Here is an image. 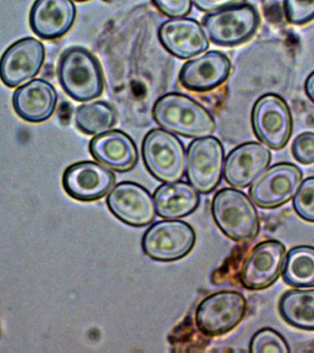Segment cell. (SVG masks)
Returning <instances> with one entry per match:
<instances>
[{
    "label": "cell",
    "mask_w": 314,
    "mask_h": 353,
    "mask_svg": "<svg viewBox=\"0 0 314 353\" xmlns=\"http://www.w3.org/2000/svg\"><path fill=\"white\" fill-rule=\"evenodd\" d=\"M153 117L163 128L187 138L209 137L216 130V121L205 107L178 92L160 97L154 105Z\"/></svg>",
    "instance_id": "6da1fadb"
},
{
    "label": "cell",
    "mask_w": 314,
    "mask_h": 353,
    "mask_svg": "<svg viewBox=\"0 0 314 353\" xmlns=\"http://www.w3.org/2000/svg\"><path fill=\"white\" fill-rule=\"evenodd\" d=\"M57 77L63 91L76 101H92L104 90L101 63L83 47H71L63 52L58 62Z\"/></svg>",
    "instance_id": "7a4b0ae2"
},
{
    "label": "cell",
    "mask_w": 314,
    "mask_h": 353,
    "mask_svg": "<svg viewBox=\"0 0 314 353\" xmlns=\"http://www.w3.org/2000/svg\"><path fill=\"white\" fill-rule=\"evenodd\" d=\"M211 214L220 230L233 241H251L260 231L258 210L241 190H220L212 199Z\"/></svg>",
    "instance_id": "3957f363"
},
{
    "label": "cell",
    "mask_w": 314,
    "mask_h": 353,
    "mask_svg": "<svg viewBox=\"0 0 314 353\" xmlns=\"http://www.w3.org/2000/svg\"><path fill=\"white\" fill-rule=\"evenodd\" d=\"M142 156L145 168L157 181H179L187 170L184 143L172 132L151 129L143 138Z\"/></svg>",
    "instance_id": "277c9868"
},
{
    "label": "cell",
    "mask_w": 314,
    "mask_h": 353,
    "mask_svg": "<svg viewBox=\"0 0 314 353\" xmlns=\"http://www.w3.org/2000/svg\"><path fill=\"white\" fill-rule=\"evenodd\" d=\"M247 310V299L241 292L230 290L214 292L196 308V327L209 338L222 336L242 321Z\"/></svg>",
    "instance_id": "5b68a950"
},
{
    "label": "cell",
    "mask_w": 314,
    "mask_h": 353,
    "mask_svg": "<svg viewBox=\"0 0 314 353\" xmlns=\"http://www.w3.org/2000/svg\"><path fill=\"white\" fill-rule=\"evenodd\" d=\"M196 232L189 223L179 220L154 223L142 239L143 252L154 261L171 262L189 255L196 245Z\"/></svg>",
    "instance_id": "8992f818"
},
{
    "label": "cell",
    "mask_w": 314,
    "mask_h": 353,
    "mask_svg": "<svg viewBox=\"0 0 314 353\" xmlns=\"http://www.w3.org/2000/svg\"><path fill=\"white\" fill-rule=\"evenodd\" d=\"M259 22L258 11L253 5L240 4L204 16L202 26L216 46H234L249 40Z\"/></svg>",
    "instance_id": "52a82bcc"
},
{
    "label": "cell",
    "mask_w": 314,
    "mask_h": 353,
    "mask_svg": "<svg viewBox=\"0 0 314 353\" xmlns=\"http://www.w3.org/2000/svg\"><path fill=\"white\" fill-rule=\"evenodd\" d=\"M251 118L260 142L274 150L285 148L293 131L291 109L285 99L277 94H264L253 104Z\"/></svg>",
    "instance_id": "ba28073f"
},
{
    "label": "cell",
    "mask_w": 314,
    "mask_h": 353,
    "mask_svg": "<svg viewBox=\"0 0 314 353\" xmlns=\"http://www.w3.org/2000/svg\"><path fill=\"white\" fill-rule=\"evenodd\" d=\"M224 148L217 137L197 138L187 151V178L202 194L213 192L222 181Z\"/></svg>",
    "instance_id": "9c48e42d"
},
{
    "label": "cell",
    "mask_w": 314,
    "mask_h": 353,
    "mask_svg": "<svg viewBox=\"0 0 314 353\" xmlns=\"http://www.w3.org/2000/svg\"><path fill=\"white\" fill-rule=\"evenodd\" d=\"M302 172L291 163H278L264 171L249 190L256 205L264 209L277 208L289 203L296 194Z\"/></svg>",
    "instance_id": "30bf717a"
},
{
    "label": "cell",
    "mask_w": 314,
    "mask_h": 353,
    "mask_svg": "<svg viewBox=\"0 0 314 353\" xmlns=\"http://www.w3.org/2000/svg\"><path fill=\"white\" fill-rule=\"evenodd\" d=\"M286 247L278 240H266L251 250L242 264L240 281L248 290L269 288L280 277L285 261Z\"/></svg>",
    "instance_id": "8fae6325"
},
{
    "label": "cell",
    "mask_w": 314,
    "mask_h": 353,
    "mask_svg": "<svg viewBox=\"0 0 314 353\" xmlns=\"http://www.w3.org/2000/svg\"><path fill=\"white\" fill-rule=\"evenodd\" d=\"M107 205L121 222L134 228L150 225L156 215L150 192L132 181H121L115 185L107 195Z\"/></svg>",
    "instance_id": "7c38bea8"
},
{
    "label": "cell",
    "mask_w": 314,
    "mask_h": 353,
    "mask_svg": "<svg viewBox=\"0 0 314 353\" xmlns=\"http://www.w3.org/2000/svg\"><path fill=\"white\" fill-rule=\"evenodd\" d=\"M115 181V174L109 168L93 161L69 165L62 179L66 194L84 203L101 200L110 192Z\"/></svg>",
    "instance_id": "4fadbf2b"
},
{
    "label": "cell",
    "mask_w": 314,
    "mask_h": 353,
    "mask_svg": "<svg viewBox=\"0 0 314 353\" xmlns=\"http://www.w3.org/2000/svg\"><path fill=\"white\" fill-rule=\"evenodd\" d=\"M45 48L43 43L33 37L15 41L0 58V80L8 88H16L21 83L37 76L43 65Z\"/></svg>",
    "instance_id": "5bb4252c"
},
{
    "label": "cell",
    "mask_w": 314,
    "mask_h": 353,
    "mask_svg": "<svg viewBox=\"0 0 314 353\" xmlns=\"http://www.w3.org/2000/svg\"><path fill=\"white\" fill-rule=\"evenodd\" d=\"M160 43L174 57L189 59L207 51L209 41L200 22L190 18H174L161 25Z\"/></svg>",
    "instance_id": "9a60e30c"
},
{
    "label": "cell",
    "mask_w": 314,
    "mask_h": 353,
    "mask_svg": "<svg viewBox=\"0 0 314 353\" xmlns=\"http://www.w3.org/2000/svg\"><path fill=\"white\" fill-rule=\"evenodd\" d=\"M271 159L266 145L256 142L242 143L226 157L224 179L231 186L244 189L266 170Z\"/></svg>",
    "instance_id": "2e32d148"
},
{
    "label": "cell",
    "mask_w": 314,
    "mask_h": 353,
    "mask_svg": "<svg viewBox=\"0 0 314 353\" xmlns=\"http://www.w3.org/2000/svg\"><path fill=\"white\" fill-rule=\"evenodd\" d=\"M231 69L227 55L209 51L184 63L179 72V81L187 90L205 92L223 84L230 76Z\"/></svg>",
    "instance_id": "e0dca14e"
},
{
    "label": "cell",
    "mask_w": 314,
    "mask_h": 353,
    "mask_svg": "<svg viewBox=\"0 0 314 353\" xmlns=\"http://www.w3.org/2000/svg\"><path fill=\"white\" fill-rule=\"evenodd\" d=\"M76 16L72 0H36L30 11V27L43 40H56L69 32Z\"/></svg>",
    "instance_id": "ac0fdd59"
},
{
    "label": "cell",
    "mask_w": 314,
    "mask_h": 353,
    "mask_svg": "<svg viewBox=\"0 0 314 353\" xmlns=\"http://www.w3.org/2000/svg\"><path fill=\"white\" fill-rule=\"evenodd\" d=\"M57 101V91L54 85L41 79L22 85L12 97V106L17 115L32 123L49 120L56 109Z\"/></svg>",
    "instance_id": "d6986e66"
},
{
    "label": "cell",
    "mask_w": 314,
    "mask_h": 353,
    "mask_svg": "<svg viewBox=\"0 0 314 353\" xmlns=\"http://www.w3.org/2000/svg\"><path fill=\"white\" fill-rule=\"evenodd\" d=\"M90 152L96 161L118 172L134 170L138 162L134 141L120 130L96 134L90 143Z\"/></svg>",
    "instance_id": "ffe728a7"
},
{
    "label": "cell",
    "mask_w": 314,
    "mask_h": 353,
    "mask_svg": "<svg viewBox=\"0 0 314 353\" xmlns=\"http://www.w3.org/2000/svg\"><path fill=\"white\" fill-rule=\"evenodd\" d=\"M154 201L160 217L178 219L193 214L200 205V197L191 184L176 181L157 188Z\"/></svg>",
    "instance_id": "44dd1931"
},
{
    "label": "cell",
    "mask_w": 314,
    "mask_h": 353,
    "mask_svg": "<svg viewBox=\"0 0 314 353\" xmlns=\"http://www.w3.org/2000/svg\"><path fill=\"white\" fill-rule=\"evenodd\" d=\"M284 321L299 330L314 331V290H291L280 297Z\"/></svg>",
    "instance_id": "7402d4cb"
},
{
    "label": "cell",
    "mask_w": 314,
    "mask_h": 353,
    "mask_svg": "<svg viewBox=\"0 0 314 353\" xmlns=\"http://www.w3.org/2000/svg\"><path fill=\"white\" fill-rule=\"evenodd\" d=\"M282 278L289 286L314 287V247L302 245L292 248L284 261Z\"/></svg>",
    "instance_id": "603a6c76"
},
{
    "label": "cell",
    "mask_w": 314,
    "mask_h": 353,
    "mask_svg": "<svg viewBox=\"0 0 314 353\" xmlns=\"http://www.w3.org/2000/svg\"><path fill=\"white\" fill-rule=\"evenodd\" d=\"M74 121L85 134H101L112 129L117 121V112L109 102L94 101L77 108Z\"/></svg>",
    "instance_id": "cb8c5ba5"
},
{
    "label": "cell",
    "mask_w": 314,
    "mask_h": 353,
    "mask_svg": "<svg viewBox=\"0 0 314 353\" xmlns=\"http://www.w3.org/2000/svg\"><path fill=\"white\" fill-rule=\"evenodd\" d=\"M250 352H291L288 342L278 331L270 327L262 328L253 334L249 344Z\"/></svg>",
    "instance_id": "d4e9b609"
},
{
    "label": "cell",
    "mask_w": 314,
    "mask_h": 353,
    "mask_svg": "<svg viewBox=\"0 0 314 353\" xmlns=\"http://www.w3.org/2000/svg\"><path fill=\"white\" fill-rule=\"evenodd\" d=\"M293 208L302 220L314 223V176H308L300 185L294 196Z\"/></svg>",
    "instance_id": "484cf974"
},
{
    "label": "cell",
    "mask_w": 314,
    "mask_h": 353,
    "mask_svg": "<svg viewBox=\"0 0 314 353\" xmlns=\"http://www.w3.org/2000/svg\"><path fill=\"white\" fill-rule=\"evenodd\" d=\"M286 21L302 25L314 19V0H284Z\"/></svg>",
    "instance_id": "4316f807"
},
{
    "label": "cell",
    "mask_w": 314,
    "mask_h": 353,
    "mask_svg": "<svg viewBox=\"0 0 314 353\" xmlns=\"http://www.w3.org/2000/svg\"><path fill=\"white\" fill-rule=\"evenodd\" d=\"M294 159L303 165L314 163V132H305L297 135L292 143Z\"/></svg>",
    "instance_id": "83f0119b"
},
{
    "label": "cell",
    "mask_w": 314,
    "mask_h": 353,
    "mask_svg": "<svg viewBox=\"0 0 314 353\" xmlns=\"http://www.w3.org/2000/svg\"><path fill=\"white\" fill-rule=\"evenodd\" d=\"M164 15L169 18H183L192 8V0H151Z\"/></svg>",
    "instance_id": "f1b7e54d"
},
{
    "label": "cell",
    "mask_w": 314,
    "mask_h": 353,
    "mask_svg": "<svg viewBox=\"0 0 314 353\" xmlns=\"http://www.w3.org/2000/svg\"><path fill=\"white\" fill-rule=\"evenodd\" d=\"M244 1L245 0H192L193 4L198 10L209 13L242 4Z\"/></svg>",
    "instance_id": "f546056e"
},
{
    "label": "cell",
    "mask_w": 314,
    "mask_h": 353,
    "mask_svg": "<svg viewBox=\"0 0 314 353\" xmlns=\"http://www.w3.org/2000/svg\"><path fill=\"white\" fill-rule=\"evenodd\" d=\"M304 88L306 95L314 103V71L306 79Z\"/></svg>",
    "instance_id": "4dcf8cb0"
},
{
    "label": "cell",
    "mask_w": 314,
    "mask_h": 353,
    "mask_svg": "<svg viewBox=\"0 0 314 353\" xmlns=\"http://www.w3.org/2000/svg\"><path fill=\"white\" fill-rule=\"evenodd\" d=\"M76 1H77V2H85V1H88V0H76Z\"/></svg>",
    "instance_id": "1f68e13d"
}]
</instances>
